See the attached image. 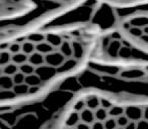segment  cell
Wrapping results in <instances>:
<instances>
[{
	"instance_id": "obj_16",
	"label": "cell",
	"mask_w": 148,
	"mask_h": 129,
	"mask_svg": "<svg viewBox=\"0 0 148 129\" xmlns=\"http://www.w3.org/2000/svg\"><path fill=\"white\" fill-rule=\"evenodd\" d=\"M7 51L11 53V55H15L21 51V43H13L7 47Z\"/></svg>"
},
{
	"instance_id": "obj_17",
	"label": "cell",
	"mask_w": 148,
	"mask_h": 129,
	"mask_svg": "<svg viewBox=\"0 0 148 129\" xmlns=\"http://www.w3.org/2000/svg\"><path fill=\"white\" fill-rule=\"evenodd\" d=\"M113 41L112 39V37L111 36H107V37H105V38L103 39V47L105 49H108V47L110 45V43H111V41Z\"/></svg>"
},
{
	"instance_id": "obj_19",
	"label": "cell",
	"mask_w": 148,
	"mask_h": 129,
	"mask_svg": "<svg viewBox=\"0 0 148 129\" xmlns=\"http://www.w3.org/2000/svg\"><path fill=\"white\" fill-rule=\"evenodd\" d=\"M143 32H144V34L148 35V25H147L146 27H144V28H143Z\"/></svg>"
},
{
	"instance_id": "obj_12",
	"label": "cell",
	"mask_w": 148,
	"mask_h": 129,
	"mask_svg": "<svg viewBox=\"0 0 148 129\" xmlns=\"http://www.w3.org/2000/svg\"><path fill=\"white\" fill-rule=\"evenodd\" d=\"M27 39L32 41L33 43H35V45H38V43L46 41V34H43V33H40V32L31 33V34L27 36Z\"/></svg>"
},
{
	"instance_id": "obj_18",
	"label": "cell",
	"mask_w": 148,
	"mask_h": 129,
	"mask_svg": "<svg viewBox=\"0 0 148 129\" xmlns=\"http://www.w3.org/2000/svg\"><path fill=\"white\" fill-rule=\"evenodd\" d=\"M141 41H143V43H148V35L143 34V36L141 37Z\"/></svg>"
},
{
	"instance_id": "obj_8",
	"label": "cell",
	"mask_w": 148,
	"mask_h": 129,
	"mask_svg": "<svg viewBox=\"0 0 148 129\" xmlns=\"http://www.w3.org/2000/svg\"><path fill=\"white\" fill-rule=\"evenodd\" d=\"M72 47H73L74 59L79 61L83 57V55H84V47H83V45L79 41H72Z\"/></svg>"
},
{
	"instance_id": "obj_6",
	"label": "cell",
	"mask_w": 148,
	"mask_h": 129,
	"mask_svg": "<svg viewBox=\"0 0 148 129\" xmlns=\"http://www.w3.org/2000/svg\"><path fill=\"white\" fill-rule=\"evenodd\" d=\"M56 51L55 47H52L47 41H43V43L36 45V51H38V53H42V55H49V53H53V51Z\"/></svg>"
},
{
	"instance_id": "obj_13",
	"label": "cell",
	"mask_w": 148,
	"mask_h": 129,
	"mask_svg": "<svg viewBox=\"0 0 148 129\" xmlns=\"http://www.w3.org/2000/svg\"><path fill=\"white\" fill-rule=\"evenodd\" d=\"M11 61V53L7 49H2L0 53V66H6Z\"/></svg>"
},
{
	"instance_id": "obj_11",
	"label": "cell",
	"mask_w": 148,
	"mask_h": 129,
	"mask_svg": "<svg viewBox=\"0 0 148 129\" xmlns=\"http://www.w3.org/2000/svg\"><path fill=\"white\" fill-rule=\"evenodd\" d=\"M144 71L139 70V69H132V70H128L123 72L122 76L126 77V78H140V77L144 76Z\"/></svg>"
},
{
	"instance_id": "obj_10",
	"label": "cell",
	"mask_w": 148,
	"mask_h": 129,
	"mask_svg": "<svg viewBox=\"0 0 148 129\" xmlns=\"http://www.w3.org/2000/svg\"><path fill=\"white\" fill-rule=\"evenodd\" d=\"M21 51L27 55H31L36 51V45L27 39L21 43Z\"/></svg>"
},
{
	"instance_id": "obj_3",
	"label": "cell",
	"mask_w": 148,
	"mask_h": 129,
	"mask_svg": "<svg viewBox=\"0 0 148 129\" xmlns=\"http://www.w3.org/2000/svg\"><path fill=\"white\" fill-rule=\"evenodd\" d=\"M27 63H29L31 66H33L35 68V73H36L37 69L41 68L43 66H46V55H42V53H38V51H35L31 55H29Z\"/></svg>"
},
{
	"instance_id": "obj_15",
	"label": "cell",
	"mask_w": 148,
	"mask_h": 129,
	"mask_svg": "<svg viewBox=\"0 0 148 129\" xmlns=\"http://www.w3.org/2000/svg\"><path fill=\"white\" fill-rule=\"evenodd\" d=\"M129 32L132 36L134 37H138V38H141L143 36L144 32H143V28H140V27H135V26H131L129 29Z\"/></svg>"
},
{
	"instance_id": "obj_5",
	"label": "cell",
	"mask_w": 148,
	"mask_h": 129,
	"mask_svg": "<svg viewBox=\"0 0 148 129\" xmlns=\"http://www.w3.org/2000/svg\"><path fill=\"white\" fill-rule=\"evenodd\" d=\"M46 41L49 43L56 49H59L63 43L64 39L61 35L56 34V33H46Z\"/></svg>"
},
{
	"instance_id": "obj_2",
	"label": "cell",
	"mask_w": 148,
	"mask_h": 129,
	"mask_svg": "<svg viewBox=\"0 0 148 129\" xmlns=\"http://www.w3.org/2000/svg\"><path fill=\"white\" fill-rule=\"evenodd\" d=\"M68 59H67L59 49H56L55 51L46 55V66L57 69L59 75H62V68Z\"/></svg>"
},
{
	"instance_id": "obj_9",
	"label": "cell",
	"mask_w": 148,
	"mask_h": 129,
	"mask_svg": "<svg viewBox=\"0 0 148 129\" xmlns=\"http://www.w3.org/2000/svg\"><path fill=\"white\" fill-rule=\"evenodd\" d=\"M130 25L135 27H140V28H144L148 25V17L145 16H139V17H134L133 19L130 20Z\"/></svg>"
},
{
	"instance_id": "obj_14",
	"label": "cell",
	"mask_w": 148,
	"mask_h": 129,
	"mask_svg": "<svg viewBox=\"0 0 148 129\" xmlns=\"http://www.w3.org/2000/svg\"><path fill=\"white\" fill-rule=\"evenodd\" d=\"M132 57V49L130 45H124L121 47L119 53V57H122V59H129V57Z\"/></svg>"
},
{
	"instance_id": "obj_7",
	"label": "cell",
	"mask_w": 148,
	"mask_h": 129,
	"mask_svg": "<svg viewBox=\"0 0 148 129\" xmlns=\"http://www.w3.org/2000/svg\"><path fill=\"white\" fill-rule=\"evenodd\" d=\"M59 51L65 55L67 59H74L73 55V47H72V41H64L62 45L60 47Z\"/></svg>"
},
{
	"instance_id": "obj_4",
	"label": "cell",
	"mask_w": 148,
	"mask_h": 129,
	"mask_svg": "<svg viewBox=\"0 0 148 129\" xmlns=\"http://www.w3.org/2000/svg\"><path fill=\"white\" fill-rule=\"evenodd\" d=\"M122 47H123L122 41H116V39H113L106 51H107V53L111 57H119V53H120V49H121Z\"/></svg>"
},
{
	"instance_id": "obj_1",
	"label": "cell",
	"mask_w": 148,
	"mask_h": 129,
	"mask_svg": "<svg viewBox=\"0 0 148 129\" xmlns=\"http://www.w3.org/2000/svg\"><path fill=\"white\" fill-rule=\"evenodd\" d=\"M42 129H148V103L116 102L89 94L74 101Z\"/></svg>"
}]
</instances>
